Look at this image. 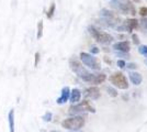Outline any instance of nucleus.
<instances>
[{"mask_svg":"<svg viewBox=\"0 0 147 132\" xmlns=\"http://www.w3.org/2000/svg\"><path fill=\"white\" fill-rule=\"evenodd\" d=\"M100 16L102 18V21L105 22L108 26H115L120 23V18L112 11H109L108 9H102L100 11Z\"/></svg>","mask_w":147,"mask_h":132,"instance_id":"7","label":"nucleus"},{"mask_svg":"<svg viewBox=\"0 0 147 132\" xmlns=\"http://www.w3.org/2000/svg\"><path fill=\"white\" fill-rule=\"evenodd\" d=\"M107 90H108V94L110 95L111 97H117V91L114 89V88L108 87V88H107Z\"/></svg>","mask_w":147,"mask_h":132,"instance_id":"20","label":"nucleus"},{"mask_svg":"<svg viewBox=\"0 0 147 132\" xmlns=\"http://www.w3.org/2000/svg\"><path fill=\"white\" fill-rule=\"evenodd\" d=\"M69 96H70V89H69V87H64L61 89V96L58 97V99L56 100V102H57L58 105H64L65 102L68 101Z\"/></svg>","mask_w":147,"mask_h":132,"instance_id":"12","label":"nucleus"},{"mask_svg":"<svg viewBox=\"0 0 147 132\" xmlns=\"http://www.w3.org/2000/svg\"><path fill=\"white\" fill-rule=\"evenodd\" d=\"M52 118H53V114H52V112H49V111H47V112L43 116V120L46 121V122H49V121L52 120Z\"/></svg>","mask_w":147,"mask_h":132,"instance_id":"21","label":"nucleus"},{"mask_svg":"<svg viewBox=\"0 0 147 132\" xmlns=\"http://www.w3.org/2000/svg\"><path fill=\"white\" fill-rule=\"evenodd\" d=\"M111 7L117 9L123 14H129V16H135L136 14V9L132 5V2L125 1V0H112Z\"/></svg>","mask_w":147,"mask_h":132,"instance_id":"2","label":"nucleus"},{"mask_svg":"<svg viewBox=\"0 0 147 132\" xmlns=\"http://www.w3.org/2000/svg\"><path fill=\"white\" fill-rule=\"evenodd\" d=\"M82 112H91L96 113V108L92 106L91 104L88 100H84L77 104V105H73L69 108V113L70 114H78V113Z\"/></svg>","mask_w":147,"mask_h":132,"instance_id":"4","label":"nucleus"},{"mask_svg":"<svg viewBox=\"0 0 147 132\" xmlns=\"http://www.w3.org/2000/svg\"><path fill=\"white\" fill-rule=\"evenodd\" d=\"M129 79H131L132 84H134L136 86L141 85L142 82H143V77H142L141 74L140 73H135V72L129 73Z\"/></svg>","mask_w":147,"mask_h":132,"instance_id":"15","label":"nucleus"},{"mask_svg":"<svg viewBox=\"0 0 147 132\" xmlns=\"http://www.w3.org/2000/svg\"><path fill=\"white\" fill-rule=\"evenodd\" d=\"M132 39H133L134 44H136V45H138V44H140V40H138V37H137L136 34H133V35H132Z\"/></svg>","mask_w":147,"mask_h":132,"instance_id":"27","label":"nucleus"},{"mask_svg":"<svg viewBox=\"0 0 147 132\" xmlns=\"http://www.w3.org/2000/svg\"><path fill=\"white\" fill-rule=\"evenodd\" d=\"M126 1H129V2H140L141 0H126Z\"/></svg>","mask_w":147,"mask_h":132,"instance_id":"29","label":"nucleus"},{"mask_svg":"<svg viewBox=\"0 0 147 132\" xmlns=\"http://www.w3.org/2000/svg\"><path fill=\"white\" fill-rule=\"evenodd\" d=\"M125 65H126L125 61H123V60H119V61H117V66H119L120 68H124Z\"/></svg>","mask_w":147,"mask_h":132,"instance_id":"25","label":"nucleus"},{"mask_svg":"<svg viewBox=\"0 0 147 132\" xmlns=\"http://www.w3.org/2000/svg\"><path fill=\"white\" fill-rule=\"evenodd\" d=\"M85 123L86 119L82 116H74L64 120L61 122V127L70 131H79L81 128H84Z\"/></svg>","mask_w":147,"mask_h":132,"instance_id":"1","label":"nucleus"},{"mask_svg":"<svg viewBox=\"0 0 147 132\" xmlns=\"http://www.w3.org/2000/svg\"><path fill=\"white\" fill-rule=\"evenodd\" d=\"M110 82L114 87L119 88V89L125 90V89L129 88V82H127L125 75L123 73H121V72H117V73L112 74L110 77Z\"/></svg>","mask_w":147,"mask_h":132,"instance_id":"6","label":"nucleus"},{"mask_svg":"<svg viewBox=\"0 0 147 132\" xmlns=\"http://www.w3.org/2000/svg\"><path fill=\"white\" fill-rule=\"evenodd\" d=\"M80 61L82 62L84 65H86L87 67L90 69L99 70L101 68L98 58L94 57L92 54H89V53H86V52H81L80 53Z\"/></svg>","mask_w":147,"mask_h":132,"instance_id":"5","label":"nucleus"},{"mask_svg":"<svg viewBox=\"0 0 147 132\" xmlns=\"http://www.w3.org/2000/svg\"><path fill=\"white\" fill-rule=\"evenodd\" d=\"M138 24H140V22L135 19V18H131V19L125 20L121 26H117V30H120V31H122L123 30V31H126V32L132 33L135 29L138 28Z\"/></svg>","mask_w":147,"mask_h":132,"instance_id":"10","label":"nucleus"},{"mask_svg":"<svg viewBox=\"0 0 147 132\" xmlns=\"http://www.w3.org/2000/svg\"><path fill=\"white\" fill-rule=\"evenodd\" d=\"M88 32L90 33V35H91L92 38L94 39L98 43L109 44L113 41V37H112L111 34L107 33V32H103V31H99L94 26H89V28H88Z\"/></svg>","mask_w":147,"mask_h":132,"instance_id":"3","label":"nucleus"},{"mask_svg":"<svg viewBox=\"0 0 147 132\" xmlns=\"http://www.w3.org/2000/svg\"><path fill=\"white\" fill-rule=\"evenodd\" d=\"M146 64H147V61H146Z\"/></svg>","mask_w":147,"mask_h":132,"instance_id":"31","label":"nucleus"},{"mask_svg":"<svg viewBox=\"0 0 147 132\" xmlns=\"http://www.w3.org/2000/svg\"><path fill=\"white\" fill-rule=\"evenodd\" d=\"M99 52H100V50H99L97 46H92L91 49H90V53L91 54H98Z\"/></svg>","mask_w":147,"mask_h":132,"instance_id":"26","label":"nucleus"},{"mask_svg":"<svg viewBox=\"0 0 147 132\" xmlns=\"http://www.w3.org/2000/svg\"><path fill=\"white\" fill-rule=\"evenodd\" d=\"M138 13L142 16V18L147 17V7H142L141 9H140V12Z\"/></svg>","mask_w":147,"mask_h":132,"instance_id":"23","label":"nucleus"},{"mask_svg":"<svg viewBox=\"0 0 147 132\" xmlns=\"http://www.w3.org/2000/svg\"><path fill=\"white\" fill-rule=\"evenodd\" d=\"M8 122H9V131L16 132V128H14V109H11L8 113Z\"/></svg>","mask_w":147,"mask_h":132,"instance_id":"16","label":"nucleus"},{"mask_svg":"<svg viewBox=\"0 0 147 132\" xmlns=\"http://www.w3.org/2000/svg\"><path fill=\"white\" fill-rule=\"evenodd\" d=\"M80 98H81V91L77 88H74L73 90H70V96H69V99H70V102L73 104H77L80 101Z\"/></svg>","mask_w":147,"mask_h":132,"instance_id":"14","label":"nucleus"},{"mask_svg":"<svg viewBox=\"0 0 147 132\" xmlns=\"http://www.w3.org/2000/svg\"><path fill=\"white\" fill-rule=\"evenodd\" d=\"M43 32H44V24H43V21H38L37 23V34H36V38L40 40V39L43 37Z\"/></svg>","mask_w":147,"mask_h":132,"instance_id":"18","label":"nucleus"},{"mask_svg":"<svg viewBox=\"0 0 147 132\" xmlns=\"http://www.w3.org/2000/svg\"><path fill=\"white\" fill-rule=\"evenodd\" d=\"M35 61H34V66H35V67H36L37 65H38V62H40V58H41V55H40V53H38V52H36V53H35Z\"/></svg>","mask_w":147,"mask_h":132,"instance_id":"24","label":"nucleus"},{"mask_svg":"<svg viewBox=\"0 0 147 132\" xmlns=\"http://www.w3.org/2000/svg\"><path fill=\"white\" fill-rule=\"evenodd\" d=\"M138 53L142 55H147V45H140L138 46Z\"/></svg>","mask_w":147,"mask_h":132,"instance_id":"19","label":"nucleus"},{"mask_svg":"<svg viewBox=\"0 0 147 132\" xmlns=\"http://www.w3.org/2000/svg\"><path fill=\"white\" fill-rule=\"evenodd\" d=\"M80 79H82L84 82L88 83V84H92V85H99L105 82L107 76L104 74H92L90 72H88L86 75H84Z\"/></svg>","mask_w":147,"mask_h":132,"instance_id":"8","label":"nucleus"},{"mask_svg":"<svg viewBox=\"0 0 147 132\" xmlns=\"http://www.w3.org/2000/svg\"><path fill=\"white\" fill-rule=\"evenodd\" d=\"M141 25L142 28L147 32V17H144V18H142L141 20Z\"/></svg>","mask_w":147,"mask_h":132,"instance_id":"22","label":"nucleus"},{"mask_svg":"<svg viewBox=\"0 0 147 132\" xmlns=\"http://www.w3.org/2000/svg\"><path fill=\"white\" fill-rule=\"evenodd\" d=\"M125 67H127V68H129V69H135L136 67H137V65L134 63H129L125 65Z\"/></svg>","mask_w":147,"mask_h":132,"instance_id":"28","label":"nucleus"},{"mask_svg":"<svg viewBox=\"0 0 147 132\" xmlns=\"http://www.w3.org/2000/svg\"><path fill=\"white\" fill-rule=\"evenodd\" d=\"M51 132H61V131H51Z\"/></svg>","mask_w":147,"mask_h":132,"instance_id":"30","label":"nucleus"},{"mask_svg":"<svg viewBox=\"0 0 147 132\" xmlns=\"http://www.w3.org/2000/svg\"><path fill=\"white\" fill-rule=\"evenodd\" d=\"M85 96L87 98H90L93 100H97L100 97V89L98 87H89L85 91Z\"/></svg>","mask_w":147,"mask_h":132,"instance_id":"13","label":"nucleus"},{"mask_svg":"<svg viewBox=\"0 0 147 132\" xmlns=\"http://www.w3.org/2000/svg\"><path fill=\"white\" fill-rule=\"evenodd\" d=\"M113 49L117 52H122V53H129L131 50V44L129 41H122V42H117L113 44Z\"/></svg>","mask_w":147,"mask_h":132,"instance_id":"11","label":"nucleus"},{"mask_svg":"<svg viewBox=\"0 0 147 132\" xmlns=\"http://www.w3.org/2000/svg\"><path fill=\"white\" fill-rule=\"evenodd\" d=\"M55 9H56L55 2H52L49 8V10L46 11V17H47V19H52V18H53V16H54V13H55Z\"/></svg>","mask_w":147,"mask_h":132,"instance_id":"17","label":"nucleus"},{"mask_svg":"<svg viewBox=\"0 0 147 132\" xmlns=\"http://www.w3.org/2000/svg\"><path fill=\"white\" fill-rule=\"evenodd\" d=\"M69 67H70V69H71L79 78H81L82 76L86 75L87 73L89 72V70H87V69L85 68V66L82 65V63H80L79 61L76 60V58H70V61H69Z\"/></svg>","mask_w":147,"mask_h":132,"instance_id":"9","label":"nucleus"}]
</instances>
